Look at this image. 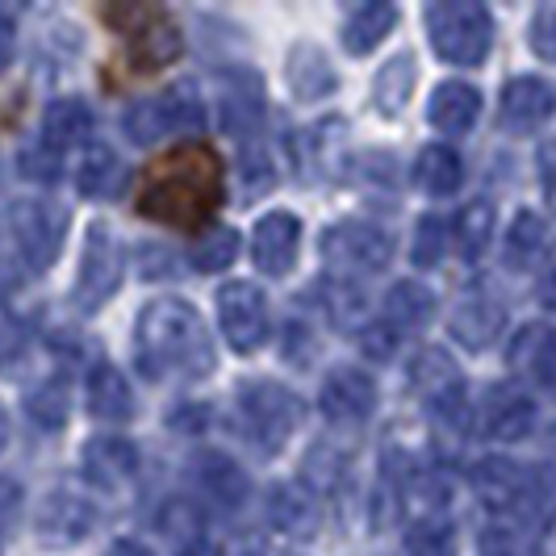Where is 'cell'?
I'll list each match as a JSON object with an SVG mask.
<instances>
[{
  "mask_svg": "<svg viewBox=\"0 0 556 556\" xmlns=\"http://www.w3.org/2000/svg\"><path fill=\"white\" fill-rule=\"evenodd\" d=\"M223 205V160L214 147L193 142L147 167L139 214L167 226H201Z\"/></svg>",
  "mask_w": 556,
  "mask_h": 556,
  "instance_id": "1",
  "label": "cell"
},
{
  "mask_svg": "<svg viewBox=\"0 0 556 556\" xmlns=\"http://www.w3.org/2000/svg\"><path fill=\"white\" fill-rule=\"evenodd\" d=\"M135 361L147 377H205L214 368V348H210V334L201 327V314L189 302H151L139 314V327H135Z\"/></svg>",
  "mask_w": 556,
  "mask_h": 556,
  "instance_id": "2",
  "label": "cell"
},
{
  "mask_svg": "<svg viewBox=\"0 0 556 556\" xmlns=\"http://www.w3.org/2000/svg\"><path fill=\"white\" fill-rule=\"evenodd\" d=\"M422 22H427V34H431V47L456 67H477L494 47V22L477 0L431 4L422 13Z\"/></svg>",
  "mask_w": 556,
  "mask_h": 556,
  "instance_id": "3",
  "label": "cell"
},
{
  "mask_svg": "<svg viewBox=\"0 0 556 556\" xmlns=\"http://www.w3.org/2000/svg\"><path fill=\"white\" fill-rule=\"evenodd\" d=\"M201 126H205V110L193 84H172L160 97H147L126 113V135L139 147L164 142L172 135H201Z\"/></svg>",
  "mask_w": 556,
  "mask_h": 556,
  "instance_id": "4",
  "label": "cell"
},
{
  "mask_svg": "<svg viewBox=\"0 0 556 556\" xmlns=\"http://www.w3.org/2000/svg\"><path fill=\"white\" fill-rule=\"evenodd\" d=\"M105 17H110L113 26H122V34H126L135 72H155V67H167V63H176V59L185 55L180 26L167 17L164 9L130 4V9H110Z\"/></svg>",
  "mask_w": 556,
  "mask_h": 556,
  "instance_id": "5",
  "label": "cell"
},
{
  "mask_svg": "<svg viewBox=\"0 0 556 556\" xmlns=\"http://www.w3.org/2000/svg\"><path fill=\"white\" fill-rule=\"evenodd\" d=\"M239 422L248 431V440L260 452H277L289 431L302 422V402L285 386H273V381H248L239 390Z\"/></svg>",
  "mask_w": 556,
  "mask_h": 556,
  "instance_id": "6",
  "label": "cell"
},
{
  "mask_svg": "<svg viewBox=\"0 0 556 556\" xmlns=\"http://www.w3.org/2000/svg\"><path fill=\"white\" fill-rule=\"evenodd\" d=\"M323 260L348 273H381L393 255V239L381 226L368 223H339L318 239Z\"/></svg>",
  "mask_w": 556,
  "mask_h": 556,
  "instance_id": "7",
  "label": "cell"
},
{
  "mask_svg": "<svg viewBox=\"0 0 556 556\" xmlns=\"http://www.w3.org/2000/svg\"><path fill=\"white\" fill-rule=\"evenodd\" d=\"M122 285V251L113 243L110 226L92 223L88 226V239H84L80 255V277H76V306L97 309L105 306Z\"/></svg>",
  "mask_w": 556,
  "mask_h": 556,
  "instance_id": "8",
  "label": "cell"
},
{
  "mask_svg": "<svg viewBox=\"0 0 556 556\" xmlns=\"http://www.w3.org/2000/svg\"><path fill=\"white\" fill-rule=\"evenodd\" d=\"M218 327H223L226 343L235 352H255L268 334V298L248 285V280H230L218 289Z\"/></svg>",
  "mask_w": 556,
  "mask_h": 556,
  "instance_id": "9",
  "label": "cell"
},
{
  "mask_svg": "<svg viewBox=\"0 0 556 556\" xmlns=\"http://www.w3.org/2000/svg\"><path fill=\"white\" fill-rule=\"evenodd\" d=\"M13 239H17V251L26 255V264L34 273L51 268L55 264L59 248H63V226H67V214L55 210L51 201H17L13 214Z\"/></svg>",
  "mask_w": 556,
  "mask_h": 556,
  "instance_id": "10",
  "label": "cell"
},
{
  "mask_svg": "<svg viewBox=\"0 0 556 556\" xmlns=\"http://www.w3.org/2000/svg\"><path fill=\"white\" fill-rule=\"evenodd\" d=\"M298 243H302V223H298V214H285V210L264 214V218L255 223V230H251V260H255L260 273L280 277V273L293 268Z\"/></svg>",
  "mask_w": 556,
  "mask_h": 556,
  "instance_id": "11",
  "label": "cell"
},
{
  "mask_svg": "<svg viewBox=\"0 0 556 556\" xmlns=\"http://www.w3.org/2000/svg\"><path fill=\"white\" fill-rule=\"evenodd\" d=\"M318 402H323V415L334 418V422H361V418L377 410V386H372V377L364 368L339 364V368L327 372Z\"/></svg>",
  "mask_w": 556,
  "mask_h": 556,
  "instance_id": "12",
  "label": "cell"
},
{
  "mask_svg": "<svg viewBox=\"0 0 556 556\" xmlns=\"http://www.w3.org/2000/svg\"><path fill=\"white\" fill-rule=\"evenodd\" d=\"M556 113V92L548 80L540 76H519L502 88V126L506 130H519V135H531L540 130L548 117Z\"/></svg>",
  "mask_w": 556,
  "mask_h": 556,
  "instance_id": "13",
  "label": "cell"
},
{
  "mask_svg": "<svg viewBox=\"0 0 556 556\" xmlns=\"http://www.w3.org/2000/svg\"><path fill=\"white\" fill-rule=\"evenodd\" d=\"M285 84L298 101H323L339 88V76H334L331 59L323 55V47L298 42L285 59Z\"/></svg>",
  "mask_w": 556,
  "mask_h": 556,
  "instance_id": "14",
  "label": "cell"
},
{
  "mask_svg": "<svg viewBox=\"0 0 556 556\" xmlns=\"http://www.w3.org/2000/svg\"><path fill=\"white\" fill-rule=\"evenodd\" d=\"M139 469V452L122 435H97L84 447V477L101 490H117L122 481H130Z\"/></svg>",
  "mask_w": 556,
  "mask_h": 556,
  "instance_id": "15",
  "label": "cell"
},
{
  "mask_svg": "<svg viewBox=\"0 0 556 556\" xmlns=\"http://www.w3.org/2000/svg\"><path fill=\"white\" fill-rule=\"evenodd\" d=\"M535 427V402L519 386H494L485 397V435L490 440H523Z\"/></svg>",
  "mask_w": 556,
  "mask_h": 556,
  "instance_id": "16",
  "label": "cell"
},
{
  "mask_svg": "<svg viewBox=\"0 0 556 556\" xmlns=\"http://www.w3.org/2000/svg\"><path fill=\"white\" fill-rule=\"evenodd\" d=\"M477 113H481V92L465 80H444L435 92H431V105H427V117L440 135H465L473 130Z\"/></svg>",
  "mask_w": 556,
  "mask_h": 556,
  "instance_id": "17",
  "label": "cell"
},
{
  "mask_svg": "<svg viewBox=\"0 0 556 556\" xmlns=\"http://www.w3.org/2000/svg\"><path fill=\"white\" fill-rule=\"evenodd\" d=\"M510 368L535 377V381L556 397V331L553 327L531 323V327H523V331L515 334V343H510Z\"/></svg>",
  "mask_w": 556,
  "mask_h": 556,
  "instance_id": "18",
  "label": "cell"
},
{
  "mask_svg": "<svg viewBox=\"0 0 556 556\" xmlns=\"http://www.w3.org/2000/svg\"><path fill=\"white\" fill-rule=\"evenodd\" d=\"M268 519H273V528L285 531V535L306 540V535H314L318 523H323V510H318L314 494H306L302 485H277V490L268 494Z\"/></svg>",
  "mask_w": 556,
  "mask_h": 556,
  "instance_id": "19",
  "label": "cell"
},
{
  "mask_svg": "<svg viewBox=\"0 0 556 556\" xmlns=\"http://www.w3.org/2000/svg\"><path fill=\"white\" fill-rule=\"evenodd\" d=\"M502 331V306L490 293H465L460 306L452 309V334L465 348H485Z\"/></svg>",
  "mask_w": 556,
  "mask_h": 556,
  "instance_id": "20",
  "label": "cell"
},
{
  "mask_svg": "<svg viewBox=\"0 0 556 556\" xmlns=\"http://www.w3.org/2000/svg\"><path fill=\"white\" fill-rule=\"evenodd\" d=\"M88 410L105 422H126L135 415V393L113 364H97L88 372Z\"/></svg>",
  "mask_w": 556,
  "mask_h": 556,
  "instance_id": "21",
  "label": "cell"
},
{
  "mask_svg": "<svg viewBox=\"0 0 556 556\" xmlns=\"http://www.w3.org/2000/svg\"><path fill=\"white\" fill-rule=\"evenodd\" d=\"M92 528V506L76 494H51L38 510V531L55 544H76Z\"/></svg>",
  "mask_w": 556,
  "mask_h": 556,
  "instance_id": "22",
  "label": "cell"
},
{
  "mask_svg": "<svg viewBox=\"0 0 556 556\" xmlns=\"http://www.w3.org/2000/svg\"><path fill=\"white\" fill-rule=\"evenodd\" d=\"M393 22H397V9H393L390 0L356 4V9L348 13V22H343V47H348L352 55H368V51L393 29Z\"/></svg>",
  "mask_w": 556,
  "mask_h": 556,
  "instance_id": "23",
  "label": "cell"
},
{
  "mask_svg": "<svg viewBox=\"0 0 556 556\" xmlns=\"http://www.w3.org/2000/svg\"><path fill=\"white\" fill-rule=\"evenodd\" d=\"M197 481H201V490H205L210 498L230 506V510L248 498V477H243V469H239L230 456H223V452H201V456H197Z\"/></svg>",
  "mask_w": 556,
  "mask_h": 556,
  "instance_id": "24",
  "label": "cell"
},
{
  "mask_svg": "<svg viewBox=\"0 0 556 556\" xmlns=\"http://www.w3.org/2000/svg\"><path fill=\"white\" fill-rule=\"evenodd\" d=\"M473 490L485 506L506 510V506H515L519 494H523V469L510 465V460H502V456H490V460L473 465Z\"/></svg>",
  "mask_w": 556,
  "mask_h": 556,
  "instance_id": "25",
  "label": "cell"
},
{
  "mask_svg": "<svg viewBox=\"0 0 556 556\" xmlns=\"http://www.w3.org/2000/svg\"><path fill=\"white\" fill-rule=\"evenodd\" d=\"M42 130H47V147H51V151L72 147V142H84L92 135V110L84 105L80 97H59V101L47 105Z\"/></svg>",
  "mask_w": 556,
  "mask_h": 556,
  "instance_id": "26",
  "label": "cell"
},
{
  "mask_svg": "<svg viewBox=\"0 0 556 556\" xmlns=\"http://www.w3.org/2000/svg\"><path fill=\"white\" fill-rule=\"evenodd\" d=\"M431 314H435V298H431V289H422L418 280L393 285L390 298H386V318H390L393 327H402V331L422 327Z\"/></svg>",
  "mask_w": 556,
  "mask_h": 556,
  "instance_id": "27",
  "label": "cell"
},
{
  "mask_svg": "<svg viewBox=\"0 0 556 556\" xmlns=\"http://www.w3.org/2000/svg\"><path fill=\"white\" fill-rule=\"evenodd\" d=\"M415 176L431 197H447L460 189V176H465V172H460V155H456L452 147H427V151L418 155Z\"/></svg>",
  "mask_w": 556,
  "mask_h": 556,
  "instance_id": "28",
  "label": "cell"
},
{
  "mask_svg": "<svg viewBox=\"0 0 556 556\" xmlns=\"http://www.w3.org/2000/svg\"><path fill=\"white\" fill-rule=\"evenodd\" d=\"M415 59L410 55H393L381 72H377V84H372V92H377V105L386 113H402L406 110V101H410V92H415Z\"/></svg>",
  "mask_w": 556,
  "mask_h": 556,
  "instance_id": "29",
  "label": "cell"
},
{
  "mask_svg": "<svg viewBox=\"0 0 556 556\" xmlns=\"http://www.w3.org/2000/svg\"><path fill=\"white\" fill-rule=\"evenodd\" d=\"M494 235V205L490 201H469L456 218V248L465 255H481Z\"/></svg>",
  "mask_w": 556,
  "mask_h": 556,
  "instance_id": "30",
  "label": "cell"
},
{
  "mask_svg": "<svg viewBox=\"0 0 556 556\" xmlns=\"http://www.w3.org/2000/svg\"><path fill=\"white\" fill-rule=\"evenodd\" d=\"M122 180V164L110 147H92L80 164V193L84 197H110Z\"/></svg>",
  "mask_w": 556,
  "mask_h": 556,
  "instance_id": "31",
  "label": "cell"
},
{
  "mask_svg": "<svg viewBox=\"0 0 556 556\" xmlns=\"http://www.w3.org/2000/svg\"><path fill=\"white\" fill-rule=\"evenodd\" d=\"M519 502H523V510H528L531 523H553L556 519V473L553 469H535L531 477H523V494H519Z\"/></svg>",
  "mask_w": 556,
  "mask_h": 556,
  "instance_id": "32",
  "label": "cell"
},
{
  "mask_svg": "<svg viewBox=\"0 0 556 556\" xmlns=\"http://www.w3.org/2000/svg\"><path fill=\"white\" fill-rule=\"evenodd\" d=\"M239 255V235L235 230H210V235H201L189 251V260H193L197 273H223L226 264Z\"/></svg>",
  "mask_w": 556,
  "mask_h": 556,
  "instance_id": "33",
  "label": "cell"
},
{
  "mask_svg": "<svg viewBox=\"0 0 556 556\" xmlns=\"http://www.w3.org/2000/svg\"><path fill=\"white\" fill-rule=\"evenodd\" d=\"M155 528L164 531L167 540H176V544H189V548L201 544V515L185 498L164 502V510L155 515Z\"/></svg>",
  "mask_w": 556,
  "mask_h": 556,
  "instance_id": "34",
  "label": "cell"
},
{
  "mask_svg": "<svg viewBox=\"0 0 556 556\" xmlns=\"http://www.w3.org/2000/svg\"><path fill=\"white\" fill-rule=\"evenodd\" d=\"M26 410L38 427H63V418H67V386L63 381H47L42 390L29 393Z\"/></svg>",
  "mask_w": 556,
  "mask_h": 556,
  "instance_id": "35",
  "label": "cell"
},
{
  "mask_svg": "<svg viewBox=\"0 0 556 556\" xmlns=\"http://www.w3.org/2000/svg\"><path fill=\"white\" fill-rule=\"evenodd\" d=\"M540 243H544V223L535 214H519L510 223V235H506V260L519 268V264H528L531 255L540 251Z\"/></svg>",
  "mask_w": 556,
  "mask_h": 556,
  "instance_id": "36",
  "label": "cell"
},
{
  "mask_svg": "<svg viewBox=\"0 0 556 556\" xmlns=\"http://www.w3.org/2000/svg\"><path fill=\"white\" fill-rule=\"evenodd\" d=\"M447 251V226L440 218H422L415 230V264L418 268H435Z\"/></svg>",
  "mask_w": 556,
  "mask_h": 556,
  "instance_id": "37",
  "label": "cell"
},
{
  "mask_svg": "<svg viewBox=\"0 0 556 556\" xmlns=\"http://www.w3.org/2000/svg\"><path fill=\"white\" fill-rule=\"evenodd\" d=\"M531 51L540 59L556 63V0L540 4L535 17H531Z\"/></svg>",
  "mask_w": 556,
  "mask_h": 556,
  "instance_id": "38",
  "label": "cell"
},
{
  "mask_svg": "<svg viewBox=\"0 0 556 556\" xmlns=\"http://www.w3.org/2000/svg\"><path fill=\"white\" fill-rule=\"evenodd\" d=\"M410 556H447V523L440 519H422L410 528Z\"/></svg>",
  "mask_w": 556,
  "mask_h": 556,
  "instance_id": "39",
  "label": "cell"
},
{
  "mask_svg": "<svg viewBox=\"0 0 556 556\" xmlns=\"http://www.w3.org/2000/svg\"><path fill=\"white\" fill-rule=\"evenodd\" d=\"M22 352H26V331L9 314H0V372H9L22 361Z\"/></svg>",
  "mask_w": 556,
  "mask_h": 556,
  "instance_id": "40",
  "label": "cell"
},
{
  "mask_svg": "<svg viewBox=\"0 0 556 556\" xmlns=\"http://www.w3.org/2000/svg\"><path fill=\"white\" fill-rule=\"evenodd\" d=\"M22 172L29 180H59V151L51 147H34L22 155Z\"/></svg>",
  "mask_w": 556,
  "mask_h": 556,
  "instance_id": "41",
  "label": "cell"
},
{
  "mask_svg": "<svg viewBox=\"0 0 556 556\" xmlns=\"http://www.w3.org/2000/svg\"><path fill=\"white\" fill-rule=\"evenodd\" d=\"M361 348L372 356V361H386V356H393V331L390 327H364Z\"/></svg>",
  "mask_w": 556,
  "mask_h": 556,
  "instance_id": "42",
  "label": "cell"
},
{
  "mask_svg": "<svg viewBox=\"0 0 556 556\" xmlns=\"http://www.w3.org/2000/svg\"><path fill=\"white\" fill-rule=\"evenodd\" d=\"M481 548H485V556H523L519 535H510V531H485Z\"/></svg>",
  "mask_w": 556,
  "mask_h": 556,
  "instance_id": "43",
  "label": "cell"
},
{
  "mask_svg": "<svg viewBox=\"0 0 556 556\" xmlns=\"http://www.w3.org/2000/svg\"><path fill=\"white\" fill-rule=\"evenodd\" d=\"M13 51H17V26H13V17L0 13V72L13 63Z\"/></svg>",
  "mask_w": 556,
  "mask_h": 556,
  "instance_id": "44",
  "label": "cell"
},
{
  "mask_svg": "<svg viewBox=\"0 0 556 556\" xmlns=\"http://www.w3.org/2000/svg\"><path fill=\"white\" fill-rule=\"evenodd\" d=\"M540 302L548 309H556V264L544 273V280H540Z\"/></svg>",
  "mask_w": 556,
  "mask_h": 556,
  "instance_id": "45",
  "label": "cell"
},
{
  "mask_svg": "<svg viewBox=\"0 0 556 556\" xmlns=\"http://www.w3.org/2000/svg\"><path fill=\"white\" fill-rule=\"evenodd\" d=\"M105 556H151V553H147L142 544H135V540H122V544H113Z\"/></svg>",
  "mask_w": 556,
  "mask_h": 556,
  "instance_id": "46",
  "label": "cell"
},
{
  "mask_svg": "<svg viewBox=\"0 0 556 556\" xmlns=\"http://www.w3.org/2000/svg\"><path fill=\"white\" fill-rule=\"evenodd\" d=\"M544 197H548V205L556 214V167H548V176H544Z\"/></svg>",
  "mask_w": 556,
  "mask_h": 556,
  "instance_id": "47",
  "label": "cell"
},
{
  "mask_svg": "<svg viewBox=\"0 0 556 556\" xmlns=\"http://www.w3.org/2000/svg\"><path fill=\"white\" fill-rule=\"evenodd\" d=\"M4 444H9V410L0 406V452H4Z\"/></svg>",
  "mask_w": 556,
  "mask_h": 556,
  "instance_id": "48",
  "label": "cell"
},
{
  "mask_svg": "<svg viewBox=\"0 0 556 556\" xmlns=\"http://www.w3.org/2000/svg\"><path fill=\"white\" fill-rule=\"evenodd\" d=\"M260 556H289V553H260Z\"/></svg>",
  "mask_w": 556,
  "mask_h": 556,
  "instance_id": "49",
  "label": "cell"
}]
</instances>
